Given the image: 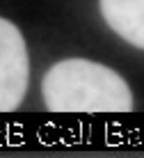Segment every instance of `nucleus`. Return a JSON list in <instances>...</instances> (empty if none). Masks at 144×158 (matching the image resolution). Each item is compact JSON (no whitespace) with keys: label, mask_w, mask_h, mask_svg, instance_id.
Listing matches in <instances>:
<instances>
[{"label":"nucleus","mask_w":144,"mask_h":158,"mask_svg":"<svg viewBox=\"0 0 144 158\" xmlns=\"http://www.w3.org/2000/svg\"><path fill=\"white\" fill-rule=\"evenodd\" d=\"M46 108L55 115H121L133 110V94L110 67L71 57L53 64L41 83Z\"/></svg>","instance_id":"f257e3e1"},{"label":"nucleus","mask_w":144,"mask_h":158,"mask_svg":"<svg viewBox=\"0 0 144 158\" xmlns=\"http://www.w3.org/2000/svg\"><path fill=\"white\" fill-rule=\"evenodd\" d=\"M30 85V57L23 35L12 21L0 19V115L23 103Z\"/></svg>","instance_id":"f03ea898"},{"label":"nucleus","mask_w":144,"mask_h":158,"mask_svg":"<svg viewBox=\"0 0 144 158\" xmlns=\"http://www.w3.org/2000/svg\"><path fill=\"white\" fill-rule=\"evenodd\" d=\"M101 14L121 39L144 51V0H101Z\"/></svg>","instance_id":"7ed1b4c3"}]
</instances>
